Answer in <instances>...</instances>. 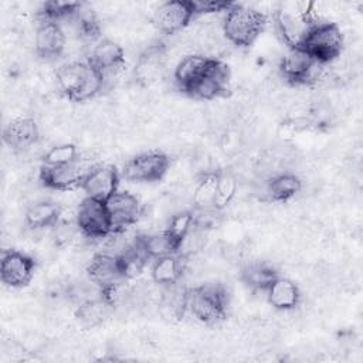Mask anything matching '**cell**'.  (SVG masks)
<instances>
[{
	"mask_svg": "<svg viewBox=\"0 0 363 363\" xmlns=\"http://www.w3.org/2000/svg\"><path fill=\"white\" fill-rule=\"evenodd\" d=\"M277 267L269 261H247L241 267V279L254 291H264L278 277Z\"/></svg>",
	"mask_w": 363,
	"mask_h": 363,
	"instance_id": "cell-22",
	"label": "cell"
},
{
	"mask_svg": "<svg viewBox=\"0 0 363 363\" xmlns=\"http://www.w3.org/2000/svg\"><path fill=\"white\" fill-rule=\"evenodd\" d=\"M184 265L186 258L179 254L157 258L152 265V279L160 286L176 284L183 278Z\"/></svg>",
	"mask_w": 363,
	"mask_h": 363,
	"instance_id": "cell-21",
	"label": "cell"
},
{
	"mask_svg": "<svg viewBox=\"0 0 363 363\" xmlns=\"http://www.w3.org/2000/svg\"><path fill=\"white\" fill-rule=\"evenodd\" d=\"M216 190H217V172L201 173L196 187L193 189V197H191L193 208L201 210V208L216 207Z\"/></svg>",
	"mask_w": 363,
	"mask_h": 363,
	"instance_id": "cell-26",
	"label": "cell"
},
{
	"mask_svg": "<svg viewBox=\"0 0 363 363\" xmlns=\"http://www.w3.org/2000/svg\"><path fill=\"white\" fill-rule=\"evenodd\" d=\"M227 306L228 294L221 282H204L189 288L187 311L206 325H216L223 320L227 316Z\"/></svg>",
	"mask_w": 363,
	"mask_h": 363,
	"instance_id": "cell-3",
	"label": "cell"
},
{
	"mask_svg": "<svg viewBox=\"0 0 363 363\" xmlns=\"http://www.w3.org/2000/svg\"><path fill=\"white\" fill-rule=\"evenodd\" d=\"M119 186V173L112 164H95L85 174L81 190L85 193V197L105 201L108 200Z\"/></svg>",
	"mask_w": 363,
	"mask_h": 363,
	"instance_id": "cell-13",
	"label": "cell"
},
{
	"mask_svg": "<svg viewBox=\"0 0 363 363\" xmlns=\"http://www.w3.org/2000/svg\"><path fill=\"white\" fill-rule=\"evenodd\" d=\"M238 190V180L231 170L217 172V190H216V207L224 210L235 197Z\"/></svg>",
	"mask_w": 363,
	"mask_h": 363,
	"instance_id": "cell-27",
	"label": "cell"
},
{
	"mask_svg": "<svg viewBox=\"0 0 363 363\" xmlns=\"http://www.w3.org/2000/svg\"><path fill=\"white\" fill-rule=\"evenodd\" d=\"M142 247L149 259H157L166 255L177 254L179 240L167 230L142 235Z\"/></svg>",
	"mask_w": 363,
	"mask_h": 363,
	"instance_id": "cell-25",
	"label": "cell"
},
{
	"mask_svg": "<svg viewBox=\"0 0 363 363\" xmlns=\"http://www.w3.org/2000/svg\"><path fill=\"white\" fill-rule=\"evenodd\" d=\"M193 17L194 9L191 0H169L153 11L152 21L163 34L174 35L179 34Z\"/></svg>",
	"mask_w": 363,
	"mask_h": 363,
	"instance_id": "cell-11",
	"label": "cell"
},
{
	"mask_svg": "<svg viewBox=\"0 0 363 363\" xmlns=\"http://www.w3.org/2000/svg\"><path fill=\"white\" fill-rule=\"evenodd\" d=\"M193 225H194L193 211L182 210V211L173 213L169 217V223H167L166 230L180 241L193 228Z\"/></svg>",
	"mask_w": 363,
	"mask_h": 363,
	"instance_id": "cell-29",
	"label": "cell"
},
{
	"mask_svg": "<svg viewBox=\"0 0 363 363\" xmlns=\"http://www.w3.org/2000/svg\"><path fill=\"white\" fill-rule=\"evenodd\" d=\"M40 139L38 126L31 118H16L3 129V142L16 153H28Z\"/></svg>",
	"mask_w": 363,
	"mask_h": 363,
	"instance_id": "cell-17",
	"label": "cell"
},
{
	"mask_svg": "<svg viewBox=\"0 0 363 363\" xmlns=\"http://www.w3.org/2000/svg\"><path fill=\"white\" fill-rule=\"evenodd\" d=\"M170 166V159L166 153L150 150L130 157L125 164L122 174L129 182L152 183L164 177Z\"/></svg>",
	"mask_w": 363,
	"mask_h": 363,
	"instance_id": "cell-6",
	"label": "cell"
},
{
	"mask_svg": "<svg viewBox=\"0 0 363 363\" xmlns=\"http://www.w3.org/2000/svg\"><path fill=\"white\" fill-rule=\"evenodd\" d=\"M277 30L288 48L302 47L308 33L315 24L312 13L306 9L282 7L274 14Z\"/></svg>",
	"mask_w": 363,
	"mask_h": 363,
	"instance_id": "cell-5",
	"label": "cell"
},
{
	"mask_svg": "<svg viewBox=\"0 0 363 363\" xmlns=\"http://www.w3.org/2000/svg\"><path fill=\"white\" fill-rule=\"evenodd\" d=\"M230 91V71L228 67L218 58H213L206 72L193 82L184 92L200 101H211L225 96Z\"/></svg>",
	"mask_w": 363,
	"mask_h": 363,
	"instance_id": "cell-9",
	"label": "cell"
},
{
	"mask_svg": "<svg viewBox=\"0 0 363 363\" xmlns=\"http://www.w3.org/2000/svg\"><path fill=\"white\" fill-rule=\"evenodd\" d=\"M79 155L81 153L74 143H58L47 149L41 160L45 166H60L78 160Z\"/></svg>",
	"mask_w": 363,
	"mask_h": 363,
	"instance_id": "cell-28",
	"label": "cell"
},
{
	"mask_svg": "<svg viewBox=\"0 0 363 363\" xmlns=\"http://www.w3.org/2000/svg\"><path fill=\"white\" fill-rule=\"evenodd\" d=\"M111 223L115 230H125L135 224L143 213L138 197L129 191L116 190L108 200H105Z\"/></svg>",
	"mask_w": 363,
	"mask_h": 363,
	"instance_id": "cell-15",
	"label": "cell"
},
{
	"mask_svg": "<svg viewBox=\"0 0 363 363\" xmlns=\"http://www.w3.org/2000/svg\"><path fill=\"white\" fill-rule=\"evenodd\" d=\"M91 160L79 159L60 166H45L43 164L38 172V179L41 184L50 190L68 191L75 187H81L85 174L94 166L89 164Z\"/></svg>",
	"mask_w": 363,
	"mask_h": 363,
	"instance_id": "cell-7",
	"label": "cell"
},
{
	"mask_svg": "<svg viewBox=\"0 0 363 363\" xmlns=\"http://www.w3.org/2000/svg\"><path fill=\"white\" fill-rule=\"evenodd\" d=\"M61 207L50 200V199H40L31 204H28L24 223L30 230H44L47 227H52L60 217Z\"/></svg>",
	"mask_w": 363,
	"mask_h": 363,
	"instance_id": "cell-20",
	"label": "cell"
},
{
	"mask_svg": "<svg viewBox=\"0 0 363 363\" xmlns=\"http://www.w3.org/2000/svg\"><path fill=\"white\" fill-rule=\"evenodd\" d=\"M267 299L275 311H291L302 302L299 286L289 278L277 277L265 289Z\"/></svg>",
	"mask_w": 363,
	"mask_h": 363,
	"instance_id": "cell-18",
	"label": "cell"
},
{
	"mask_svg": "<svg viewBox=\"0 0 363 363\" xmlns=\"http://www.w3.org/2000/svg\"><path fill=\"white\" fill-rule=\"evenodd\" d=\"M269 201H288L302 191V180L296 173L282 172L267 182Z\"/></svg>",
	"mask_w": 363,
	"mask_h": 363,
	"instance_id": "cell-23",
	"label": "cell"
},
{
	"mask_svg": "<svg viewBox=\"0 0 363 363\" xmlns=\"http://www.w3.org/2000/svg\"><path fill=\"white\" fill-rule=\"evenodd\" d=\"M267 26V16L255 9L235 4L225 11L221 28L225 40L238 47L251 45Z\"/></svg>",
	"mask_w": 363,
	"mask_h": 363,
	"instance_id": "cell-2",
	"label": "cell"
},
{
	"mask_svg": "<svg viewBox=\"0 0 363 363\" xmlns=\"http://www.w3.org/2000/svg\"><path fill=\"white\" fill-rule=\"evenodd\" d=\"M77 224L84 237L102 240L113 231L105 201L85 197L75 208Z\"/></svg>",
	"mask_w": 363,
	"mask_h": 363,
	"instance_id": "cell-8",
	"label": "cell"
},
{
	"mask_svg": "<svg viewBox=\"0 0 363 363\" xmlns=\"http://www.w3.org/2000/svg\"><path fill=\"white\" fill-rule=\"evenodd\" d=\"M343 34L336 23H315L308 33L302 48L318 62L329 64L336 60L343 50Z\"/></svg>",
	"mask_w": 363,
	"mask_h": 363,
	"instance_id": "cell-4",
	"label": "cell"
},
{
	"mask_svg": "<svg viewBox=\"0 0 363 363\" xmlns=\"http://www.w3.org/2000/svg\"><path fill=\"white\" fill-rule=\"evenodd\" d=\"M67 45V35L57 21L40 16V23L34 33L35 54L44 60L58 58Z\"/></svg>",
	"mask_w": 363,
	"mask_h": 363,
	"instance_id": "cell-14",
	"label": "cell"
},
{
	"mask_svg": "<svg viewBox=\"0 0 363 363\" xmlns=\"http://www.w3.org/2000/svg\"><path fill=\"white\" fill-rule=\"evenodd\" d=\"M191 3L194 9V16L220 13V11L225 13L233 6V3H227V1H191Z\"/></svg>",
	"mask_w": 363,
	"mask_h": 363,
	"instance_id": "cell-30",
	"label": "cell"
},
{
	"mask_svg": "<svg viewBox=\"0 0 363 363\" xmlns=\"http://www.w3.org/2000/svg\"><path fill=\"white\" fill-rule=\"evenodd\" d=\"M211 60L213 58L199 52H191L182 57L173 71V79L180 91L184 92L193 82H196L206 72Z\"/></svg>",
	"mask_w": 363,
	"mask_h": 363,
	"instance_id": "cell-19",
	"label": "cell"
},
{
	"mask_svg": "<svg viewBox=\"0 0 363 363\" xmlns=\"http://www.w3.org/2000/svg\"><path fill=\"white\" fill-rule=\"evenodd\" d=\"M86 61L96 68L105 79L115 75L125 64L123 48L109 38H102L94 43Z\"/></svg>",
	"mask_w": 363,
	"mask_h": 363,
	"instance_id": "cell-16",
	"label": "cell"
},
{
	"mask_svg": "<svg viewBox=\"0 0 363 363\" xmlns=\"http://www.w3.org/2000/svg\"><path fill=\"white\" fill-rule=\"evenodd\" d=\"M55 79L60 91L71 101L84 102L104 91L105 78L85 61H69L58 67Z\"/></svg>",
	"mask_w": 363,
	"mask_h": 363,
	"instance_id": "cell-1",
	"label": "cell"
},
{
	"mask_svg": "<svg viewBox=\"0 0 363 363\" xmlns=\"http://www.w3.org/2000/svg\"><path fill=\"white\" fill-rule=\"evenodd\" d=\"M85 269L86 275L102 289V294L128 279L121 258L108 252H95L89 258Z\"/></svg>",
	"mask_w": 363,
	"mask_h": 363,
	"instance_id": "cell-10",
	"label": "cell"
},
{
	"mask_svg": "<svg viewBox=\"0 0 363 363\" xmlns=\"http://www.w3.org/2000/svg\"><path fill=\"white\" fill-rule=\"evenodd\" d=\"M35 269V261L26 252L6 248L1 251L0 261V275L3 284L10 288L26 286Z\"/></svg>",
	"mask_w": 363,
	"mask_h": 363,
	"instance_id": "cell-12",
	"label": "cell"
},
{
	"mask_svg": "<svg viewBox=\"0 0 363 363\" xmlns=\"http://www.w3.org/2000/svg\"><path fill=\"white\" fill-rule=\"evenodd\" d=\"M113 313V306L102 296L77 305L75 318L82 328H95Z\"/></svg>",
	"mask_w": 363,
	"mask_h": 363,
	"instance_id": "cell-24",
	"label": "cell"
}]
</instances>
